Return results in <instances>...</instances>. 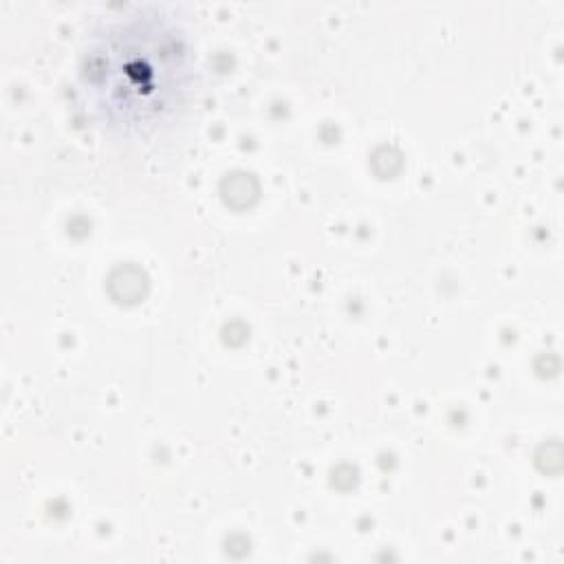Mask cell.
Segmentation results:
<instances>
[{
    "mask_svg": "<svg viewBox=\"0 0 564 564\" xmlns=\"http://www.w3.org/2000/svg\"><path fill=\"white\" fill-rule=\"evenodd\" d=\"M187 53L163 18H126L86 53L82 70L93 110L110 126L145 128L172 112L187 90Z\"/></svg>",
    "mask_w": 564,
    "mask_h": 564,
    "instance_id": "obj_1",
    "label": "cell"
}]
</instances>
